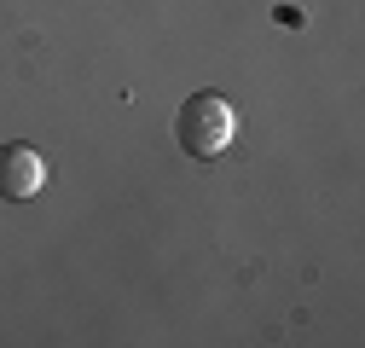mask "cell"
I'll use <instances>...</instances> for the list:
<instances>
[{
	"mask_svg": "<svg viewBox=\"0 0 365 348\" xmlns=\"http://www.w3.org/2000/svg\"><path fill=\"white\" fill-rule=\"evenodd\" d=\"M174 140H180V151H192L203 163L220 157L238 140V105H226L220 93H192L180 105V116H174Z\"/></svg>",
	"mask_w": 365,
	"mask_h": 348,
	"instance_id": "6da1fadb",
	"label": "cell"
},
{
	"mask_svg": "<svg viewBox=\"0 0 365 348\" xmlns=\"http://www.w3.org/2000/svg\"><path fill=\"white\" fill-rule=\"evenodd\" d=\"M41 186H47V157L35 145H0V198L6 203H29Z\"/></svg>",
	"mask_w": 365,
	"mask_h": 348,
	"instance_id": "7a4b0ae2",
	"label": "cell"
}]
</instances>
